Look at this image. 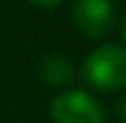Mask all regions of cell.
Listing matches in <instances>:
<instances>
[{"instance_id":"obj_1","label":"cell","mask_w":126,"mask_h":123,"mask_svg":"<svg viewBox=\"0 0 126 123\" xmlns=\"http://www.w3.org/2000/svg\"><path fill=\"white\" fill-rule=\"evenodd\" d=\"M82 77L103 93L126 88V49L119 44L96 46L82 63Z\"/></svg>"},{"instance_id":"obj_3","label":"cell","mask_w":126,"mask_h":123,"mask_svg":"<svg viewBox=\"0 0 126 123\" xmlns=\"http://www.w3.org/2000/svg\"><path fill=\"white\" fill-rule=\"evenodd\" d=\"M70 16L82 35L91 40H103L114 28L117 9L112 0H75Z\"/></svg>"},{"instance_id":"obj_6","label":"cell","mask_w":126,"mask_h":123,"mask_svg":"<svg viewBox=\"0 0 126 123\" xmlns=\"http://www.w3.org/2000/svg\"><path fill=\"white\" fill-rule=\"evenodd\" d=\"M26 2L37 5V7H56V5H61L63 0H26Z\"/></svg>"},{"instance_id":"obj_2","label":"cell","mask_w":126,"mask_h":123,"mask_svg":"<svg viewBox=\"0 0 126 123\" xmlns=\"http://www.w3.org/2000/svg\"><path fill=\"white\" fill-rule=\"evenodd\" d=\"M49 116L54 123H105L100 102L86 91H63L51 100Z\"/></svg>"},{"instance_id":"obj_7","label":"cell","mask_w":126,"mask_h":123,"mask_svg":"<svg viewBox=\"0 0 126 123\" xmlns=\"http://www.w3.org/2000/svg\"><path fill=\"white\" fill-rule=\"evenodd\" d=\"M122 37L126 40V14H124V19H122Z\"/></svg>"},{"instance_id":"obj_4","label":"cell","mask_w":126,"mask_h":123,"mask_svg":"<svg viewBox=\"0 0 126 123\" xmlns=\"http://www.w3.org/2000/svg\"><path fill=\"white\" fill-rule=\"evenodd\" d=\"M35 74L47 88H65L75 77V65L61 54H45L35 63Z\"/></svg>"},{"instance_id":"obj_5","label":"cell","mask_w":126,"mask_h":123,"mask_svg":"<svg viewBox=\"0 0 126 123\" xmlns=\"http://www.w3.org/2000/svg\"><path fill=\"white\" fill-rule=\"evenodd\" d=\"M114 112H117V116H119V121L126 123V91L119 95V100H117V105H114Z\"/></svg>"}]
</instances>
